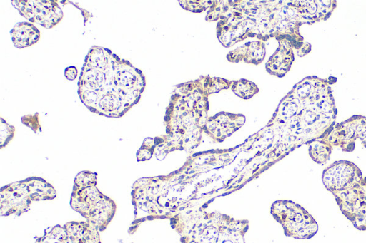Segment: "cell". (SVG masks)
<instances>
[{
    "instance_id": "obj_1",
    "label": "cell",
    "mask_w": 366,
    "mask_h": 243,
    "mask_svg": "<svg viewBox=\"0 0 366 243\" xmlns=\"http://www.w3.org/2000/svg\"><path fill=\"white\" fill-rule=\"evenodd\" d=\"M144 86L140 70L109 49L94 46L85 58L78 93L90 111L120 118L138 103Z\"/></svg>"
},
{
    "instance_id": "obj_2",
    "label": "cell",
    "mask_w": 366,
    "mask_h": 243,
    "mask_svg": "<svg viewBox=\"0 0 366 243\" xmlns=\"http://www.w3.org/2000/svg\"><path fill=\"white\" fill-rule=\"evenodd\" d=\"M335 81V77L310 76L295 86L296 98L289 100L276 115L283 130L284 153L330 133L337 113L330 88Z\"/></svg>"
},
{
    "instance_id": "obj_3",
    "label": "cell",
    "mask_w": 366,
    "mask_h": 243,
    "mask_svg": "<svg viewBox=\"0 0 366 243\" xmlns=\"http://www.w3.org/2000/svg\"><path fill=\"white\" fill-rule=\"evenodd\" d=\"M182 243H245L249 221L237 219L202 207L184 209L169 219Z\"/></svg>"
},
{
    "instance_id": "obj_4",
    "label": "cell",
    "mask_w": 366,
    "mask_h": 243,
    "mask_svg": "<svg viewBox=\"0 0 366 243\" xmlns=\"http://www.w3.org/2000/svg\"><path fill=\"white\" fill-rule=\"evenodd\" d=\"M97 174L88 170L77 174L70 205L99 232L106 229L116 212V204L97 187Z\"/></svg>"
},
{
    "instance_id": "obj_5",
    "label": "cell",
    "mask_w": 366,
    "mask_h": 243,
    "mask_svg": "<svg viewBox=\"0 0 366 243\" xmlns=\"http://www.w3.org/2000/svg\"><path fill=\"white\" fill-rule=\"evenodd\" d=\"M273 218L281 224L286 236L308 239L318 231L313 217L299 204L287 200L274 201L270 208Z\"/></svg>"
},
{
    "instance_id": "obj_6",
    "label": "cell",
    "mask_w": 366,
    "mask_h": 243,
    "mask_svg": "<svg viewBox=\"0 0 366 243\" xmlns=\"http://www.w3.org/2000/svg\"><path fill=\"white\" fill-rule=\"evenodd\" d=\"M11 3L22 16L46 29L55 26L64 16L54 0H14Z\"/></svg>"
},
{
    "instance_id": "obj_7",
    "label": "cell",
    "mask_w": 366,
    "mask_h": 243,
    "mask_svg": "<svg viewBox=\"0 0 366 243\" xmlns=\"http://www.w3.org/2000/svg\"><path fill=\"white\" fill-rule=\"evenodd\" d=\"M366 131V117L356 115L349 119L335 123L325 138L333 145L345 152L355 149V142L361 140Z\"/></svg>"
},
{
    "instance_id": "obj_8",
    "label": "cell",
    "mask_w": 366,
    "mask_h": 243,
    "mask_svg": "<svg viewBox=\"0 0 366 243\" xmlns=\"http://www.w3.org/2000/svg\"><path fill=\"white\" fill-rule=\"evenodd\" d=\"M362 177L360 169L347 160L335 161L324 170L322 175L325 187L332 194L347 188Z\"/></svg>"
},
{
    "instance_id": "obj_9",
    "label": "cell",
    "mask_w": 366,
    "mask_h": 243,
    "mask_svg": "<svg viewBox=\"0 0 366 243\" xmlns=\"http://www.w3.org/2000/svg\"><path fill=\"white\" fill-rule=\"evenodd\" d=\"M31 202L23 180L10 183L1 189L0 214L19 216L29 210Z\"/></svg>"
},
{
    "instance_id": "obj_10",
    "label": "cell",
    "mask_w": 366,
    "mask_h": 243,
    "mask_svg": "<svg viewBox=\"0 0 366 243\" xmlns=\"http://www.w3.org/2000/svg\"><path fill=\"white\" fill-rule=\"evenodd\" d=\"M244 123L242 115L221 113L209 118L204 131L217 142H222L238 130Z\"/></svg>"
},
{
    "instance_id": "obj_11",
    "label": "cell",
    "mask_w": 366,
    "mask_h": 243,
    "mask_svg": "<svg viewBox=\"0 0 366 243\" xmlns=\"http://www.w3.org/2000/svg\"><path fill=\"white\" fill-rule=\"evenodd\" d=\"M295 3L305 24H307L326 21L337 6V1L333 0L298 1Z\"/></svg>"
},
{
    "instance_id": "obj_12",
    "label": "cell",
    "mask_w": 366,
    "mask_h": 243,
    "mask_svg": "<svg viewBox=\"0 0 366 243\" xmlns=\"http://www.w3.org/2000/svg\"><path fill=\"white\" fill-rule=\"evenodd\" d=\"M64 227L68 235L67 243H101L99 230L87 222L71 221Z\"/></svg>"
},
{
    "instance_id": "obj_13",
    "label": "cell",
    "mask_w": 366,
    "mask_h": 243,
    "mask_svg": "<svg viewBox=\"0 0 366 243\" xmlns=\"http://www.w3.org/2000/svg\"><path fill=\"white\" fill-rule=\"evenodd\" d=\"M15 47L24 48L36 43L40 38L39 30L31 23L19 22L10 32Z\"/></svg>"
},
{
    "instance_id": "obj_14",
    "label": "cell",
    "mask_w": 366,
    "mask_h": 243,
    "mask_svg": "<svg viewBox=\"0 0 366 243\" xmlns=\"http://www.w3.org/2000/svg\"><path fill=\"white\" fill-rule=\"evenodd\" d=\"M346 218L356 229L366 230V177L360 182L356 202Z\"/></svg>"
},
{
    "instance_id": "obj_15",
    "label": "cell",
    "mask_w": 366,
    "mask_h": 243,
    "mask_svg": "<svg viewBox=\"0 0 366 243\" xmlns=\"http://www.w3.org/2000/svg\"><path fill=\"white\" fill-rule=\"evenodd\" d=\"M23 182L32 201L49 200L56 197L54 187L43 178L31 177Z\"/></svg>"
},
{
    "instance_id": "obj_16",
    "label": "cell",
    "mask_w": 366,
    "mask_h": 243,
    "mask_svg": "<svg viewBox=\"0 0 366 243\" xmlns=\"http://www.w3.org/2000/svg\"><path fill=\"white\" fill-rule=\"evenodd\" d=\"M310 157L317 164H324L330 157L333 145L325 138L312 140L308 144Z\"/></svg>"
},
{
    "instance_id": "obj_17",
    "label": "cell",
    "mask_w": 366,
    "mask_h": 243,
    "mask_svg": "<svg viewBox=\"0 0 366 243\" xmlns=\"http://www.w3.org/2000/svg\"><path fill=\"white\" fill-rule=\"evenodd\" d=\"M68 235L64 226L56 225L42 237L36 239L35 243H67Z\"/></svg>"
},
{
    "instance_id": "obj_18",
    "label": "cell",
    "mask_w": 366,
    "mask_h": 243,
    "mask_svg": "<svg viewBox=\"0 0 366 243\" xmlns=\"http://www.w3.org/2000/svg\"><path fill=\"white\" fill-rule=\"evenodd\" d=\"M156 148L154 139L151 138H146L141 148L137 152V161H145L149 160Z\"/></svg>"
},
{
    "instance_id": "obj_19",
    "label": "cell",
    "mask_w": 366,
    "mask_h": 243,
    "mask_svg": "<svg viewBox=\"0 0 366 243\" xmlns=\"http://www.w3.org/2000/svg\"><path fill=\"white\" fill-rule=\"evenodd\" d=\"M0 120V148L2 149L12 140L15 133V128L7 123L2 118Z\"/></svg>"
},
{
    "instance_id": "obj_20",
    "label": "cell",
    "mask_w": 366,
    "mask_h": 243,
    "mask_svg": "<svg viewBox=\"0 0 366 243\" xmlns=\"http://www.w3.org/2000/svg\"><path fill=\"white\" fill-rule=\"evenodd\" d=\"M77 69L74 66H69L64 70L65 77L70 81L74 80L77 76Z\"/></svg>"
},
{
    "instance_id": "obj_21",
    "label": "cell",
    "mask_w": 366,
    "mask_h": 243,
    "mask_svg": "<svg viewBox=\"0 0 366 243\" xmlns=\"http://www.w3.org/2000/svg\"><path fill=\"white\" fill-rule=\"evenodd\" d=\"M362 144L366 147V131L363 135V137L362 138V139L360 140Z\"/></svg>"
}]
</instances>
